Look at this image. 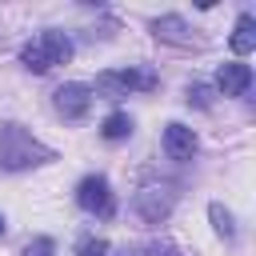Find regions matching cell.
I'll return each mask as SVG.
<instances>
[{
  "label": "cell",
  "mask_w": 256,
  "mask_h": 256,
  "mask_svg": "<svg viewBox=\"0 0 256 256\" xmlns=\"http://www.w3.org/2000/svg\"><path fill=\"white\" fill-rule=\"evenodd\" d=\"M216 88H220L224 96H244V92L252 88V68L240 64V60L220 64V72H216Z\"/></svg>",
  "instance_id": "cell-7"
},
{
  "label": "cell",
  "mask_w": 256,
  "mask_h": 256,
  "mask_svg": "<svg viewBox=\"0 0 256 256\" xmlns=\"http://www.w3.org/2000/svg\"><path fill=\"white\" fill-rule=\"evenodd\" d=\"M164 152L172 156V160H192V152H196V132L188 128V124H168L164 128Z\"/></svg>",
  "instance_id": "cell-8"
},
{
  "label": "cell",
  "mask_w": 256,
  "mask_h": 256,
  "mask_svg": "<svg viewBox=\"0 0 256 256\" xmlns=\"http://www.w3.org/2000/svg\"><path fill=\"white\" fill-rule=\"evenodd\" d=\"M120 256H176L172 244H148V248H124Z\"/></svg>",
  "instance_id": "cell-15"
},
{
  "label": "cell",
  "mask_w": 256,
  "mask_h": 256,
  "mask_svg": "<svg viewBox=\"0 0 256 256\" xmlns=\"http://www.w3.org/2000/svg\"><path fill=\"white\" fill-rule=\"evenodd\" d=\"M4 228H8V224H4V216H0V236H4Z\"/></svg>",
  "instance_id": "cell-17"
},
{
  "label": "cell",
  "mask_w": 256,
  "mask_h": 256,
  "mask_svg": "<svg viewBox=\"0 0 256 256\" xmlns=\"http://www.w3.org/2000/svg\"><path fill=\"white\" fill-rule=\"evenodd\" d=\"M208 216H212V228H216V236H224V240H232L236 236V224H232V212L216 200V204H208Z\"/></svg>",
  "instance_id": "cell-12"
},
{
  "label": "cell",
  "mask_w": 256,
  "mask_h": 256,
  "mask_svg": "<svg viewBox=\"0 0 256 256\" xmlns=\"http://www.w3.org/2000/svg\"><path fill=\"white\" fill-rule=\"evenodd\" d=\"M52 252H56V248H52V240H48V236H36V240L24 248V256H52Z\"/></svg>",
  "instance_id": "cell-16"
},
{
  "label": "cell",
  "mask_w": 256,
  "mask_h": 256,
  "mask_svg": "<svg viewBox=\"0 0 256 256\" xmlns=\"http://www.w3.org/2000/svg\"><path fill=\"white\" fill-rule=\"evenodd\" d=\"M188 104H196V108H212V88L208 84H188Z\"/></svg>",
  "instance_id": "cell-14"
},
{
  "label": "cell",
  "mask_w": 256,
  "mask_h": 256,
  "mask_svg": "<svg viewBox=\"0 0 256 256\" xmlns=\"http://www.w3.org/2000/svg\"><path fill=\"white\" fill-rule=\"evenodd\" d=\"M132 128H136V124H132L128 112H108L104 124H100V136H104V140H128Z\"/></svg>",
  "instance_id": "cell-11"
},
{
  "label": "cell",
  "mask_w": 256,
  "mask_h": 256,
  "mask_svg": "<svg viewBox=\"0 0 256 256\" xmlns=\"http://www.w3.org/2000/svg\"><path fill=\"white\" fill-rule=\"evenodd\" d=\"M228 44H232L236 56H248V52L256 48V20H252L248 12L236 16V28H232V40H228Z\"/></svg>",
  "instance_id": "cell-9"
},
{
  "label": "cell",
  "mask_w": 256,
  "mask_h": 256,
  "mask_svg": "<svg viewBox=\"0 0 256 256\" xmlns=\"http://www.w3.org/2000/svg\"><path fill=\"white\" fill-rule=\"evenodd\" d=\"M156 84H160V76L152 68H120V72H100L92 92H100L108 100H120L128 92H152Z\"/></svg>",
  "instance_id": "cell-3"
},
{
  "label": "cell",
  "mask_w": 256,
  "mask_h": 256,
  "mask_svg": "<svg viewBox=\"0 0 256 256\" xmlns=\"http://www.w3.org/2000/svg\"><path fill=\"white\" fill-rule=\"evenodd\" d=\"M76 256H108V240L104 236H84L76 244Z\"/></svg>",
  "instance_id": "cell-13"
},
{
  "label": "cell",
  "mask_w": 256,
  "mask_h": 256,
  "mask_svg": "<svg viewBox=\"0 0 256 256\" xmlns=\"http://www.w3.org/2000/svg\"><path fill=\"white\" fill-rule=\"evenodd\" d=\"M152 32H156L160 40H168V44H192V32H188V24H184L180 16H160V20H152Z\"/></svg>",
  "instance_id": "cell-10"
},
{
  "label": "cell",
  "mask_w": 256,
  "mask_h": 256,
  "mask_svg": "<svg viewBox=\"0 0 256 256\" xmlns=\"http://www.w3.org/2000/svg\"><path fill=\"white\" fill-rule=\"evenodd\" d=\"M68 60H72V40H68L64 32H56V28L32 36V40L20 48V64H24L28 72H36V76H44V72H52L56 64H68Z\"/></svg>",
  "instance_id": "cell-2"
},
{
  "label": "cell",
  "mask_w": 256,
  "mask_h": 256,
  "mask_svg": "<svg viewBox=\"0 0 256 256\" xmlns=\"http://www.w3.org/2000/svg\"><path fill=\"white\" fill-rule=\"evenodd\" d=\"M92 108V88L88 84H64L56 88V112L64 120H84Z\"/></svg>",
  "instance_id": "cell-6"
},
{
  "label": "cell",
  "mask_w": 256,
  "mask_h": 256,
  "mask_svg": "<svg viewBox=\"0 0 256 256\" xmlns=\"http://www.w3.org/2000/svg\"><path fill=\"white\" fill-rule=\"evenodd\" d=\"M76 204L84 208V212H92V216H100V220H112L116 216V196H112V184L96 172V176H84L80 184H76Z\"/></svg>",
  "instance_id": "cell-4"
},
{
  "label": "cell",
  "mask_w": 256,
  "mask_h": 256,
  "mask_svg": "<svg viewBox=\"0 0 256 256\" xmlns=\"http://www.w3.org/2000/svg\"><path fill=\"white\" fill-rule=\"evenodd\" d=\"M56 152L48 144H40L28 128L20 124H0V168L8 172H24V168H36V164H52Z\"/></svg>",
  "instance_id": "cell-1"
},
{
  "label": "cell",
  "mask_w": 256,
  "mask_h": 256,
  "mask_svg": "<svg viewBox=\"0 0 256 256\" xmlns=\"http://www.w3.org/2000/svg\"><path fill=\"white\" fill-rule=\"evenodd\" d=\"M172 204H176V192L172 188H156V184H148V188H140L136 196H132V208L140 212V220L144 224H164L168 220V212H172Z\"/></svg>",
  "instance_id": "cell-5"
}]
</instances>
